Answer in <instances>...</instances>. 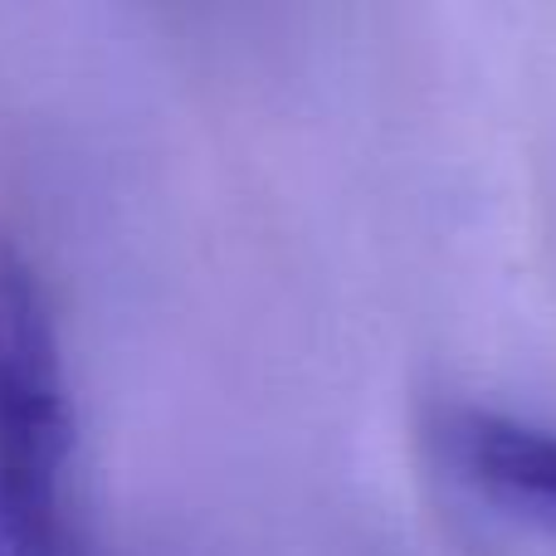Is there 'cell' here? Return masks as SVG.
Returning <instances> with one entry per match:
<instances>
[{
	"mask_svg": "<svg viewBox=\"0 0 556 556\" xmlns=\"http://www.w3.org/2000/svg\"><path fill=\"white\" fill-rule=\"evenodd\" d=\"M64 356L29 264L0 244V556H84L68 513Z\"/></svg>",
	"mask_w": 556,
	"mask_h": 556,
	"instance_id": "obj_1",
	"label": "cell"
},
{
	"mask_svg": "<svg viewBox=\"0 0 556 556\" xmlns=\"http://www.w3.org/2000/svg\"><path fill=\"white\" fill-rule=\"evenodd\" d=\"M450 454L479 493L556 528V434L508 415L469 410L454 420Z\"/></svg>",
	"mask_w": 556,
	"mask_h": 556,
	"instance_id": "obj_2",
	"label": "cell"
}]
</instances>
